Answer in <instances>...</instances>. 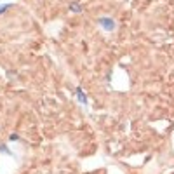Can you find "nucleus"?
I'll return each instance as SVG.
<instances>
[{"label": "nucleus", "instance_id": "3", "mask_svg": "<svg viewBox=\"0 0 174 174\" xmlns=\"http://www.w3.org/2000/svg\"><path fill=\"white\" fill-rule=\"evenodd\" d=\"M70 9H72L73 12H80V11H82V7H78V5H77V2H73V4L70 5Z\"/></svg>", "mask_w": 174, "mask_h": 174}, {"label": "nucleus", "instance_id": "5", "mask_svg": "<svg viewBox=\"0 0 174 174\" xmlns=\"http://www.w3.org/2000/svg\"><path fill=\"white\" fill-rule=\"evenodd\" d=\"M18 139H19L18 134H11V141H18Z\"/></svg>", "mask_w": 174, "mask_h": 174}, {"label": "nucleus", "instance_id": "4", "mask_svg": "<svg viewBox=\"0 0 174 174\" xmlns=\"http://www.w3.org/2000/svg\"><path fill=\"white\" fill-rule=\"evenodd\" d=\"M12 7V4H5V5H0V14H4L7 9H11Z\"/></svg>", "mask_w": 174, "mask_h": 174}, {"label": "nucleus", "instance_id": "1", "mask_svg": "<svg viewBox=\"0 0 174 174\" xmlns=\"http://www.w3.org/2000/svg\"><path fill=\"white\" fill-rule=\"evenodd\" d=\"M97 23L103 26V30H106V32H113L115 30V21L112 19V18H99L97 19Z\"/></svg>", "mask_w": 174, "mask_h": 174}, {"label": "nucleus", "instance_id": "2", "mask_svg": "<svg viewBox=\"0 0 174 174\" xmlns=\"http://www.w3.org/2000/svg\"><path fill=\"white\" fill-rule=\"evenodd\" d=\"M77 96H78V99H80V103H82V105H87V97H85L84 91H82L80 87H77Z\"/></svg>", "mask_w": 174, "mask_h": 174}]
</instances>
